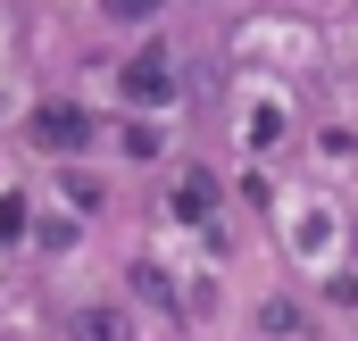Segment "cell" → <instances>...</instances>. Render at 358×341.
<instances>
[{"label": "cell", "mask_w": 358, "mask_h": 341, "mask_svg": "<svg viewBox=\"0 0 358 341\" xmlns=\"http://www.w3.org/2000/svg\"><path fill=\"white\" fill-rule=\"evenodd\" d=\"M76 333H84V341H117V317H84Z\"/></svg>", "instance_id": "cell-1"}]
</instances>
